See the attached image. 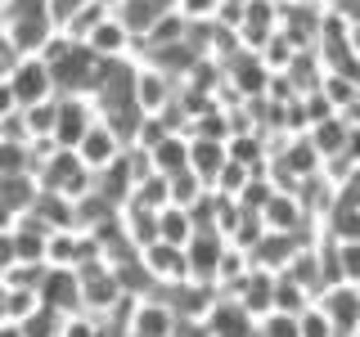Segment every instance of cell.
<instances>
[{
	"label": "cell",
	"instance_id": "1",
	"mask_svg": "<svg viewBox=\"0 0 360 337\" xmlns=\"http://www.w3.org/2000/svg\"><path fill=\"white\" fill-rule=\"evenodd\" d=\"M140 261L144 270H149V279L158 284V297H162L167 288H176V284H189L194 279V265H189V247H176V243H149L140 252Z\"/></svg>",
	"mask_w": 360,
	"mask_h": 337
},
{
	"label": "cell",
	"instance_id": "2",
	"mask_svg": "<svg viewBox=\"0 0 360 337\" xmlns=\"http://www.w3.org/2000/svg\"><path fill=\"white\" fill-rule=\"evenodd\" d=\"M202 333H207V337H252L257 333V315L248 310L239 297L217 292L212 310L202 315Z\"/></svg>",
	"mask_w": 360,
	"mask_h": 337
},
{
	"label": "cell",
	"instance_id": "3",
	"mask_svg": "<svg viewBox=\"0 0 360 337\" xmlns=\"http://www.w3.org/2000/svg\"><path fill=\"white\" fill-rule=\"evenodd\" d=\"M9 86H14V95H18L22 108L45 104V99H59V90H54V77H50V63H45L41 54H27V59H18V67L9 72Z\"/></svg>",
	"mask_w": 360,
	"mask_h": 337
},
{
	"label": "cell",
	"instance_id": "4",
	"mask_svg": "<svg viewBox=\"0 0 360 337\" xmlns=\"http://www.w3.org/2000/svg\"><path fill=\"white\" fill-rule=\"evenodd\" d=\"M315 306L329 315L338 337H356L360 333V288L356 284H329L320 297H315Z\"/></svg>",
	"mask_w": 360,
	"mask_h": 337
},
{
	"label": "cell",
	"instance_id": "5",
	"mask_svg": "<svg viewBox=\"0 0 360 337\" xmlns=\"http://www.w3.org/2000/svg\"><path fill=\"white\" fill-rule=\"evenodd\" d=\"M41 306L59 310V315H82V275L77 270H63V265H50L41 279Z\"/></svg>",
	"mask_w": 360,
	"mask_h": 337
},
{
	"label": "cell",
	"instance_id": "6",
	"mask_svg": "<svg viewBox=\"0 0 360 337\" xmlns=\"http://www.w3.org/2000/svg\"><path fill=\"white\" fill-rule=\"evenodd\" d=\"M72 153H77V157H82V162L90 166V171L99 176V171H108V166L117 162L122 153H127V140H122V135L112 131L108 121H95V126H90V135H86L82 144H77Z\"/></svg>",
	"mask_w": 360,
	"mask_h": 337
},
{
	"label": "cell",
	"instance_id": "7",
	"mask_svg": "<svg viewBox=\"0 0 360 337\" xmlns=\"http://www.w3.org/2000/svg\"><path fill=\"white\" fill-rule=\"evenodd\" d=\"M176 310L162 297H135L131 306V337H176Z\"/></svg>",
	"mask_w": 360,
	"mask_h": 337
},
{
	"label": "cell",
	"instance_id": "8",
	"mask_svg": "<svg viewBox=\"0 0 360 337\" xmlns=\"http://www.w3.org/2000/svg\"><path fill=\"white\" fill-rule=\"evenodd\" d=\"M189 171L207 180V189H217V180L225 176V166H230V140H198V135H189Z\"/></svg>",
	"mask_w": 360,
	"mask_h": 337
},
{
	"label": "cell",
	"instance_id": "9",
	"mask_svg": "<svg viewBox=\"0 0 360 337\" xmlns=\"http://www.w3.org/2000/svg\"><path fill=\"white\" fill-rule=\"evenodd\" d=\"M86 45L99 54V59H131V50H135L140 41L131 37V27H127V22H122L117 14H108V18L86 37Z\"/></svg>",
	"mask_w": 360,
	"mask_h": 337
},
{
	"label": "cell",
	"instance_id": "10",
	"mask_svg": "<svg viewBox=\"0 0 360 337\" xmlns=\"http://www.w3.org/2000/svg\"><path fill=\"white\" fill-rule=\"evenodd\" d=\"M189 135L185 131H176V135H167L162 144H158V149H149V162H153V171L158 176H180V171H189Z\"/></svg>",
	"mask_w": 360,
	"mask_h": 337
},
{
	"label": "cell",
	"instance_id": "11",
	"mask_svg": "<svg viewBox=\"0 0 360 337\" xmlns=\"http://www.w3.org/2000/svg\"><path fill=\"white\" fill-rule=\"evenodd\" d=\"M158 234H162V243L189 247V239L198 234V225H194V216H189V207H162L158 211Z\"/></svg>",
	"mask_w": 360,
	"mask_h": 337
},
{
	"label": "cell",
	"instance_id": "12",
	"mask_svg": "<svg viewBox=\"0 0 360 337\" xmlns=\"http://www.w3.org/2000/svg\"><path fill=\"white\" fill-rule=\"evenodd\" d=\"M333 270H338V284L360 288V239H333Z\"/></svg>",
	"mask_w": 360,
	"mask_h": 337
},
{
	"label": "cell",
	"instance_id": "13",
	"mask_svg": "<svg viewBox=\"0 0 360 337\" xmlns=\"http://www.w3.org/2000/svg\"><path fill=\"white\" fill-rule=\"evenodd\" d=\"M252 337H302L297 329V315H284V310H270L257 319V333Z\"/></svg>",
	"mask_w": 360,
	"mask_h": 337
},
{
	"label": "cell",
	"instance_id": "14",
	"mask_svg": "<svg viewBox=\"0 0 360 337\" xmlns=\"http://www.w3.org/2000/svg\"><path fill=\"white\" fill-rule=\"evenodd\" d=\"M297 329H302V337H338V329L329 324V315L315 306V301H311V306L297 315Z\"/></svg>",
	"mask_w": 360,
	"mask_h": 337
},
{
	"label": "cell",
	"instance_id": "15",
	"mask_svg": "<svg viewBox=\"0 0 360 337\" xmlns=\"http://www.w3.org/2000/svg\"><path fill=\"white\" fill-rule=\"evenodd\" d=\"M90 5H95V0H50V18L59 22V32H63L68 22H72L77 14H86Z\"/></svg>",
	"mask_w": 360,
	"mask_h": 337
},
{
	"label": "cell",
	"instance_id": "16",
	"mask_svg": "<svg viewBox=\"0 0 360 337\" xmlns=\"http://www.w3.org/2000/svg\"><path fill=\"white\" fill-rule=\"evenodd\" d=\"M22 104H18V95H14V86L9 81H0V121H9V117H18Z\"/></svg>",
	"mask_w": 360,
	"mask_h": 337
},
{
	"label": "cell",
	"instance_id": "17",
	"mask_svg": "<svg viewBox=\"0 0 360 337\" xmlns=\"http://www.w3.org/2000/svg\"><path fill=\"white\" fill-rule=\"evenodd\" d=\"M18 220H22L18 211H9L5 202H0V234H14V230H18Z\"/></svg>",
	"mask_w": 360,
	"mask_h": 337
},
{
	"label": "cell",
	"instance_id": "18",
	"mask_svg": "<svg viewBox=\"0 0 360 337\" xmlns=\"http://www.w3.org/2000/svg\"><path fill=\"white\" fill-rule=\"evenodd\" d=\"M0 337H27V329H22L18 319H5V324H0Z\"/></svg>",
	"mask_w": 360,
	"mask_h": 337
},
{
	"label": "cell",
	"instance_id": "19",
	"mask_svg": "<svg viewBox=\"0 0 360 337\" xmlns=\"http://www.w3.org/2000/svg\"><path fill=\"white\" fill-rule=\"evenodd\" d=\"M5 319H9V284L0 279V324H5Z\"/></svg>",
	"mask_w": 360,
	"mask_h": 337
},
{
	"label": "cell",
	"instance_id": "20",
	"mask_svg": "<svg viewBox=\"0 0 360 337\" xmlns=\"http://www.w3.org/2000/svg\"><path fill=\"white\" fill-rule=\"evenodd\" d=\"M99 5H104V9H112V14H117V9L127 5V0H99Z\"/></svg>",
	"mask_w": 360,
	"mask_h": 337
},
{
	"label": "cell",
	"instance_id": "21",
	"mask_svg": "<svg viewBox=\"0 0 360 337\" xmlns=\"http://www.w3.org/2000/svg\"><path fill=\"white\" fill-rule=\"evenodd\" d=\"M279 5H284V0H279Z\"/></svg>",
	"mask_w": 360,
	"mask_h": 337
},
{
	"label": "cell",
	"instance_id": "22",
	"mask_svg": "<svg viewBox=\"0 0 360 337\" xmlns=\"http://www.w3.org/2000/svg\"><path fill=\"white\" fill-rule=\"evenodd\" d=\"M356 337H360V333H356Z\"/></svg>",
	"mask_w": 360,
	"mask_h": 337
}]
</instances>
